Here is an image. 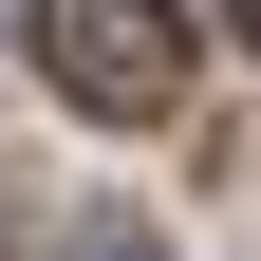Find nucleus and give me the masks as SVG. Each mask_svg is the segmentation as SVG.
Masks as SVG:
<instances>
[{"mask_svg":"<svg viewBox=\"0 0 261 261\" xmlns=\"http://www.w3.org/2000/svg\"><path fill=\"white\" fill-rule=\"evenodd\" d=\"M224 19H243V38H261V0H224Z\"/></svg>","mask_w":261,"mask_h":261,"instance_id":"nucleus-3","label":"nucleus"},{"mask_svg":"<svg viewBox=\"0 0 261 261\" xmlns=\"http://www.w3.org/2000/svg\"><path fill=\"white\" fill-rule=\"evenodd\" d=\"M75 261H149V243H75Z\"/></svg>","mask_w":261,"mask_h":261,"instance_id":"nucleus-2","label":"nucleus"},{"mask_svg":"<svg viewBox=\"0 0 261 261\" xmlns=\"http://www.w3.org/2000/svg\"><path fill=\"white\" fill-rule=\"evenodd\" d=\"M38 75L75 112H168L187 93V19L168 0H38Z\"/></svg>","mask_w":261,"mask_h":261,"instance_id":"nucleus-1","label":"nucleus"}]
</instances>
